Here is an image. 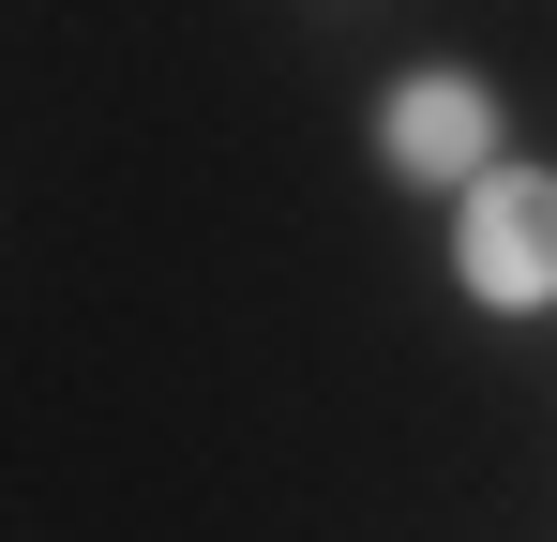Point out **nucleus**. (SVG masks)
<instances>
[{"instance_id": "nucleus-1", "label": "nucleus", "mask_w": 557, "mask_h": 542, "mask_svg": "<svg viewBox=\"0 0 557 542\" xmlns=\"http://www.w3.org/2000/svg\"><path fill=\"white\" fill-rule=\"evenodd\" d=\"M453 286L482 317H543L557 301V167H482L453 211Z\"/></svg>"}, {"instance_id": "nucleus-2", "label": "nucleus", "mask_w": 557, "mask_h": 542, "mask_svg": "<svg viewBox=\"0 0 557 542\" xmlns=\"http://www.w3.org/2000/svg\"><path fill=\"white\" fill-rule=\"evenodd\" d=\"M376 167L392 181H437V196H467V181L497 167V90L482 76H392V106H376Z\"/></svg>"}]
</instances>
